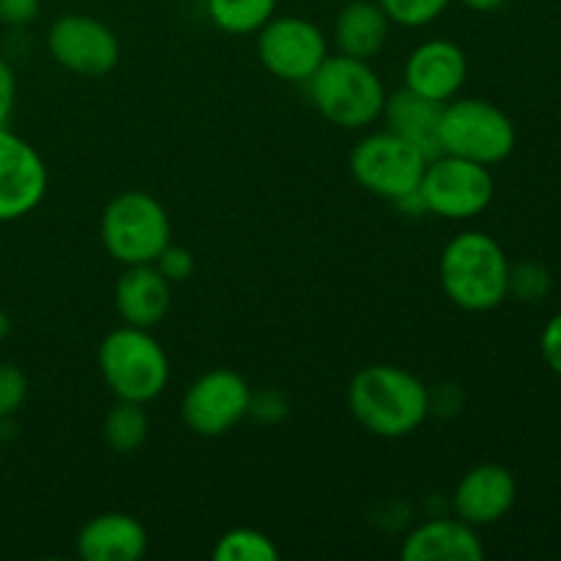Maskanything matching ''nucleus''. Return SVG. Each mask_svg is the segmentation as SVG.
Masks as SVG:
<instances>
[{"label": "nucleus", "instance_id": "3", "mask_svg": "<svg viewBox=\"0 0 561 561\" xmlns=\"http://www.w3.org/2000/svg\"><path fill=\"white\" fill-rule=\"evenodd\" d=\"M318 113L340 129H367L376 124L387 102V85L370 60L351 55H329L307 80Z\"/></svg>", "mask_w": 561, "mask_h": 561}, {"label": "nucleus", "instance_id": "12", "mask_svg": "<svg viewBox=\"0 0 561 561\" xmlns=\"http://www.w3.org/2000/svg\"><path fill=\"white\" fill-rule=\"evenodd\" d=\"M47 164L20 135L0 126V222H14L42 206L47 195Z\"/></svg>", "mask_w": 561, "mask_h": 561}, {"label": "nucleus", "instance_id": "28", "mask_svg": "<svg viewBox=\"0 0 561 561\" xmlns=\"http://www.w3.org/2000/svg\"><path fill=\"white\" fill-rule=\"evenodd\" d=\"M38 11H42V0H0V22L3 25H31Z\"/></svg>", "mask_w": 561, "mask_h": 561}, {"label": "nucleus", "instance_id": "31", "mask_svg": "<svg viewBox=\"0 0 561 561\" xmlns=\"http://www.w3.org/2000/svg\"><path fill=\"white\" fill-rule=\"evenodd\" d=\"M466 9L477 11V14H491V11H499L502 5H507L510 0H460Z\"/></svg>", "mask_w": 561, "mask_h": 561}, {"label": "nucleus", "instance_id": "19", "mask_svg": "<svg viewBox=\"0 0 561 561\" xmlns=\"http://www.w3.org/2000/svg\"><path fill=\"white\" fill-rule=\"evenodd\" d=\"M444 104L431 102L420 93L400 88V91L387 93L381 118L387 121V129L400 135L403 140L414 142L427 159L442 153L438 148V121H442Z\"/></svg>", "mask_w": 561, "mask_h": 561}, {"label": "nucleus", "instance_id": "4", "mask_svg": "<svg viewBox=\"0 0 561 561\" xmlns=\"http://www.w3.org/2000/svg\"><path fill=\"white\" fill-rule=\"evenodd\" d=\"M99 373L118 400L148 405L168 389L170 359L151 329H113L99 345Z\"/></svg>", "mask_w": 561, "mask_h": 561}, {"label": "nucleus", "instance_id": "17", "mask_svg": "<svg viewBox=\"0 0 561 561\" xmlns=\"http://www.w3.org/2000/svg\"><path fill=\"white\" fill-rule=\"evenodd\" d=\"M403 561H482V546L477 526L460 518H433L405 535L400 546Z\"/></svg>", "mask_w": 561, "mask_h": 561}, {"label": "nucleus", "instance_id": "22", "mask_svg": "<svg viewBox=\"0 0 561 561\" xmlns=\"http://www.w3.org/2000/svg\"><path fill=\"white\" fill-rule=\"evenodd\" d=\"M211 557L217 561H277L279 546L261 529L236 526L225 531L214 546Z\"/></svg>", "mask_w": 561, "mask_h": 561}, {"label": "nucleus", "instance_id": "13", "mask_svg": "<svg viewBox=\"0 0 561 561\" xmlns=\"http://www.w3.org/2000/svg\"><path fill=\"white\" fill-rule=\"evenodd\" d=\"M469 77V58L453 38H427L416 44L403 64V88L447 104L458 96Z\"/></svg>", "mask_w": 561, "mask_h": 561}, {"label": "nucleus", "instance_id": "14", "mask_svg": "<svg viewBox=\"0 0 561 561\" xmlns=\"http://www.w3.org/2000/svg\"><path fill=\"white\" fill-rule=\"evenodd\" d=\"M518 502V482L507 466L480 463L466 471L453 493V510L471 526H493Z\"/></svg>", "mask_w": 561, "mask_h": 561}, {"label": "nucleus", "instance_id": "16", "mask_svg": "<svg viewBox=\"0 0 561 561\" xmlns=\"http://www.w3.org/2000/svg\"><path fill=\"white\" fill-rule=\"evenodd\" d=\"M146 553V526L121 510L93 515L77 535V557L85 561H137Z\"/></svg>", "mask_w": 561, "mask_h": 561}, {"label": "nucleus", "instance_id": "5", "mask_svg": "<svg viewBox=\"0 0 561 561\" xmlns=\"http://www.w3.org/2000/svg\"><path fill=\"white\" fill-rule=\"evenodd\" d=\"M515 142L518 131L513 118L488 99L455 96L442 107V121H438L442 153L493 168L515 151Z\"/></svg>", "mask_w": 561, "mask_h": 561}, {"label": "nucleus", "instance_id": "30", "mask_svg": "<svg viewBox=\"0 0 561 561\" xmlns=\"http://www.w3.org/2000/svg\"><path fill=\"white\" fill-rule=\"evenodd\" d=\"M16 104V77L5 58H0V126H9Z\"/></svg>", "mask_w": 561, "mask_h": 561}, {"label": "nucleus", "instance_id": "6", "mask_svg": "<svg viewBox=\"0 0 561 561\" xmlns=\"http://www.w3.org/2000/svg\"><path fill=\"white\" fill-rule=\"evenodd\" d=\"M99 233L107 255L121 266L153 263L159 252L173 241L168 208L142 190H126L115 195L104 206Z\"/></svg>", "mask_w": 561, "mask_h": 561}, {"label": "nucleus", "instance_id": "26", "mask_svg": "<svg viewBox=\"0 0 561 561\" xmlns=\"http://www.w3.org/2000/svg\"><path fill=\"white\" fill-rule=\"evenodd\" d=\"M153 266H157L170 283H184V279L195 272V257H192V252L186 250V247H179L170 241V244L159 252Z\"/></svg>", "mask_w": 561, "mask_h": 561}, {"label": "nucleus", "instance_id": "32", "mask_svg": "<svg viewBox=\"0 0 561 561\" xmlns=\"http://www.w3.org/2000/svg\"><path fill=\"white\" fill-rule=\"evenodd\" d=\"M11 332V321H9V316H5V312H0V340L5 337V334Z\"/></svg>", "mask_w": 561, "mask_h": 561}, {"label": "nucleus", "instance_id": "2", "mask_svg": "<svg viewBox=\"0 0 561 561\" xmlns=\"http://www.w3.org/2000/svg\"><path fill=\"white\" fill-rule=\"evenodd\" d=\"M510 257L493 236L463 230L453 236L438 257L442 290L466 312H491L510 296Z\"/></svg>", "mask_w": 561, "mask_h": 561}, {"label": "nucleus", "instance_id": "24", "mask_svg": "<svg viewBox=\"0 0 561 561\" xmlns=\"http://www.w3.org/2000/svg\"><path fill=\"white\" fill-rule=\"evenodd\" d=\"M553 288L551 272L537 261H524L510 266V294L520 301H542Z\"/></svg>", "mask_w": 561, "mask_h": 561}, {"label": "nucleus", "instance_id": "15", "mask_svg": "<svg viewBox=\"0 0 561 561\" xmlns=\"http://www.w3.org/2000/svg\"><path fill=\"white\" fill-rule=\"evenodd\" d=\"M173 305V283L153 263L124 266L115 283V310L129 327L153 329L164 321Z\"/></svg>", "mask_w": 561, "mask_h": 561}, {"label": "nucleus", "instance_id": "8", "mask_svg": "<svg viewBox=\"0 0 561 561\" xmlns=\"http://www.w3.org/2000/svg\"><path fill=\"white\" fill-rule=\"evenodd\" d=\"M416 195H420L422 211L449 219V222H466L488 211L496 195V181L485 164L436 153L427 159Z\"/></svg>", "mask_w": 561, "mask_h": 561}, {"label": "nucleus", "instance_id": "9", "mask_svg": "<svg viewBox=\"0 0 561 561\" xmlns=\"http://www.w3.org/2000/svg\"><path fill=\"white\" fill-rule=\"evenodd\" d=\"M257 36L263 69L285 82H307L329 58V38L312 20L299 14H274Z\"/></svg>", "mask_w": 561, "mask_h": 561}, {"label": "nucleus", "instance_id": "7", "mask_svg": "<svg viewBox=\"0 0 561 561\" xmlns=\"http://www.w3.org/2000/svg\"><path fill=\"white\" fill-rule=\"evenodd\" d=\"M351 175L370 195L405 206L414 201L427 157L394 131H370L351 151Z\"/></svg>", "mask_w": 561, "mask_h": 561}, {"label": "nucleus", "instance_id": "10", "mask_svg": "<svg viewBox=\"0 0 561 561\" xmlns=\"http://www.w3.org/2000/svg\"><path fill=\"white\" fill-rule=\"evenodd\" d=\"M252 389L241 373L219 367L203 373L181 398V420L195 436L219 438L250 416Z\"/></svg>", "mask_w": 561, "mask_h": 561}, {"label": "nucleus", "instance_id": "20", "mask_svg": "<svg viewBox=\"0 0 561 561\" xmlns=\"http://www.w3.org/2000/svg\"><path fill=\"white\" fill-rule=\"evenodd\" d=\"M148 431H151V420L142 403H131V400L115 398L113 409L104 414L102 422V438L113 453L131 455L148 442Z\"/></svg>", "mask_w": 561, "mask_h": 561}, {"label": "nucleus", "instance_id": "11", "mask_svg": "<svg viewBox=\"0 0 561 561\" xmlns=\"http://www.w3.org/2000/svg\"><path fill=\"white\" fill-rule=\"evenodd\" d=\"M47 49L60 69L80 77L110 75L121 60L115 31L91 14L58 16L47 31Z\"/></svg>", "mask_w": 561, "mask_h": 561}, {"label": "nucleus", "instance_id": "25", "mask_svg": "<svg viewBox=\"0 0 561 561\" xmlns=\"http://www.w3.org/2000/svg\"><path fill=\"white\" fill-rule=\"evenodd\" d=\"M27 398V378L16 365L0 362V422L11 420Z\"/></svg>", "mask_w": 561, "mask_h": 561}, {"label": "nucleus", "instance_id": "29", "mask_svg": "<svg viewBox=\"0 0 561 561\" xmlns=\"http://www.w3.org/2000/svg\"><path fill=\"white\" fill-rule=\"evenodd\" d=\"M288 414V403L283 400V394L277 392H261L252 394L250 403V416H255L257 422H279L283 416Z\"/></svg>", "mask_w": 561, "mask_h": 561}, {"label": "nucleus", "instance_id": "1", "mask_svg": "<svg viewBox=\"0 0 561 561\" xmlns=\"http://www.w3.org/2000/svg\"><path fill=\"white\" fill-rule=\"evenodd\" d=\"M431 389L420 376L398 365H367L351 378L348 409L370 436L405 438L431 414Z\"/></svg>", "mask_w": 561, "mask_h": 561}, {"label": "nucleus", "instance_id": "23", "mask_svg": "<svg viewBox=\"0 0 561 561\" xmlns=\"http://www.w3.org/2000/svg\"><path fill=\"white\" fill-rule=\"evenodd\" d=\"M392 25L400 27H425L436 22L453 0H378Z\"/></svg>", "mask_w": 561, "mask_h": 561}, {"label": "nucleus", "instance_id": "18", "mask_svg": "<svg viewBox=\"0 0 561 561\" xmlns=\"http://www.w3.org/2000/svg\"><path fill=\"white\" fill-rule=\"evenodd\" d=\"M392 20L378 5V0H343V9L334 16V47L351 58L370 60L387 47Z\"/></svg>", "mask_w": 561, "mask_h": 561}, {"label": "nucleus", "instance_id": "27", "mask_svg": "<svg viewBox=\"0 0 561 561\" xmlns=\"http://www.w3.org/2000/svg\"><path fill=\"white\" fill-rule=\"evenodd\" d=\"M540 354L546 365L561 378V312L546 323L540 334Z\"/></svg>", "mask_w": 561, "mask_h": 561}, {"label": "nucleus", "instance_id": "21", "mask_svg": "<svg viewBox=\"0 0 561 561\" xmlns=\"http://www.w3.org/2000/svg\"><path fill=\"white\" fill-rule=\"evenodd\" d=\"M279 0H206V14L222 33L255 36L274 14Z\"/></svg>", "mask_w": 561, "mask_h": 561}]
</instances>
